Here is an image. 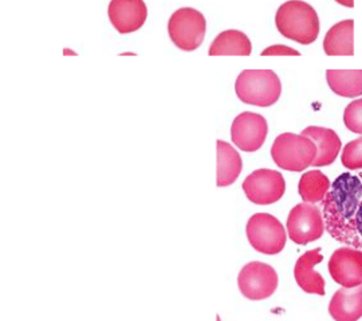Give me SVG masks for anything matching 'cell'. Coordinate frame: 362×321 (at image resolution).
Masks as SVG:
<instances>
[{
    "label": "cell",
    "mask_w": 362,
    "mask_h": 321,
    "mask_svg": "<svg viewBox=\"0 0 362 321\" xmlns=\"http://www.w3.org/2000/svg\"><path fill=\"white\" fill-rule=\"evenodd\" d=\"M322 206L328 234L339 243L362 250V171L339 175Z\"/></svg>",
    "instance_id": "cell-1"
},
{
    "label": "cell",
    "mask_w": 362,
    "mask_h": 321,
    "mask_svg": "<svg viewBox=\"0 0 362 321\" xmlns=\"http://www.w3.org/2000/svg\"><path fill=\"white\" fill-rule=\"evenodd\" d=\"M276 27L285 38L298 44L311 45L318 38L320 21L309 4L302 0H289L278 8Z\"/></svg>",
    "instance_id": "cell-2"
},
{
    "label": "cell",
    "mask_w": 362,
    "mask_h": 321,
    "mask_svg": "<svg viewBox=\"0 0 362 321\" xmlns=\"http://www.w3.org/2000/svg\"><path fill=\"white\" fill-rule=\"evenodd\" d=\"M235 91L248 105L269 107L279 100L281 82L272 70H244L237 78Z\"/></svg>",
    "instance_id": "cell-3"
},
{
    "label": "cell",
    "mask_w": 362,
    "mask_h": 321,
    "mask_svg": "<svg viewBox=\"0 0 362 321\" xmlns=\"http://www.w3.org/2000/svg\"><path fill=\"white\" fill-rule=\"evenodd\" d=\"M317 146L303 134L285 132L276 138L272 147V158L281 169L302 173L313 164Z\"/></svg>",
    "instance_id": "cell-4"
},
{
    "label": "cell",
    "mask_w": 362,
    "mask_h": 321,
    "mask_svg": "<svg viewBox=\"0 0 362 321\" xmlns=\"http://www.w3.org/2000/svg\"><path fill=\"white\" fill-rule=\"evenodd\" d=\"M248 243L255 251L262 255H279L287 242V235L283 223L269 214H255L246 225Z\"/></svg>",
    "instance_id": "cell-5"
},
{
    "label": "cell",
    "mask_w": 362,
    "mask_h": 321,
    "mask_svg": "<svg viewBox=\"0 0 362 321\" xmlns=\"http://www.w3.org/2000/svg\"><path fill=\"white\" fill-rule=\"evenodd\" d=\"M168 31L170 39L179 49L194 52L204 40L206 21L197 9L184 7L171 15Z\"/></svg>",
    "instance_id": "cell-6"
},
{
    "label": "cell",
    "mask_w": 362,
    "mask_h": 321,
    "mask_svg": "<svg viewBox=\"0 0 362 321\" xmlns=\"http://www.w3.org/2000/svg\"><path fill=\"white\" fill-rule=\"evenodd\" d=\"M287 234L298 245H308L324 235L325 220L322 211L311 203H300L289 212Z\"/></svg>",
    "instance_id": "cell-7"
},
{
    "label": "cell",
    "mask_w": 362,
    "mask_h": 321,
    "mask_svg": "<svg viewBox=\"0 0 362 321\" xmlns=\"http://www.w3.org/2000/svg\"><path fill=\"white\" fill-rule=\"evenodd\" d=\"M237 284L244 298L251 301H262L276 292L278 274L275 269L267 263L253 261L243 267Z\"/></svg>",
    "instance_id": "cell-8"
},
{
    "label": "cell",
    "mask_w": 362,
    "mask_h": 321,
    "mask_svg": "<svg viewBox=\"0 0 362 321\" xmlns=\"http://www.w3.org/2000/svg\"><path fill=\"white\" fill-rule=\"evenodd\" d=\"M248 201L257 205H270L283 197L286 182L275 170L259 169L246 177L242 185Z\"/></svg>",
    "instance_id": "cell-9"
},
{
    "label": "cell",
    "mask_w": 362,
    "mask_h": 321,
    "mask_svg": "<svg viewBox=\"0 0 362 321\" xmlns=\"http://www.w3.org/2000/svg\"><path fill=\"white\" fill-rule=\"evenodd\" d=\"M231 141L240 151L257 152L268 134V123L261 114L244 112L235 117L230 129Z\"/></svg>",
    "instance_id": "cell-10"
},
{
    "label": "cell",
    "mask_w": 362,
    "mask_h": 321,
    "mask_svg": "<svg viewBox=\"0 0 362 321\" xmlns=\"http://www.w3.org/2000/svg\"><path fill=\"white\" fill-rule=\"evenodd\" d=\"M328 272L333 281L342 287L360 286L362 285V252L351 246L337 248L330 257Z\"/></svg>",
    "instance_id": "cell-11"
},
{
    "label": "cell",
    "mask_w": 362,
    "mask_h": 321,
    "mask_svg": "<svg viewBox=\"0 0 362 321\" xmlns=\"http://www.w3.org/2000/svg\"><path fill=\"white\" fill-rule=\"evenodd\" d=\"M147 13L144 0H111L108 6V18L121 35L141 29L146 21Z\"/></svg>",
    "instance_id": "cell-12"
},
{
    "label": "cell",
    "mask_w": 362,
    "mask_h": 321,
    "mask_svg": "<svg viewBox=\"0 0 362 321\" xmlns=\"http://www.w3.org/2000/svg\"><path fill=\"white\" fill-rule=\"evenodd\" d=\"M320 252L322 248L317 247L298 257L294 267V278L303 292L324 296L326 281L322 274L315 270V267L324 261Z\"/></svg>",
    "instance_id": "cell-13"
},
{
    "label": "cell",
    "mask_w": 362,
    "mask_h": 321,
    "mask_svg": "<svg viewBox=\"0 0 362 321\" xmlns=\"http://www.w3.org/2000/svg\"><path fill=\"white\" fill-rule=\"evenodd\" d=\"M301 134L309 137L317 146V156L313 167H327L335 162L342 147V141L334 130L322 127H308Z\"/></svg>",
    "instance_id": "cell-14"
},
{
    "label": "cell",
    "mask_w": 362,
    "mask_h": 321,
    "mask_svg": "<svg viewBox=\"0 0 362 321\" xmlns=\"http://www.w3.org/2000/svg\"><path fill=\"white\" fill-rule=\"evenodd\" d=\"M328 313L335 321H358L362 318V285L339 288L328 305Z\"/></svg>",
    "instance_id": "cell-15"
},
{
    "label": "cell",
    "mask_w": 362,
    "mask_h": 321,
    "mask_svg": "<svg viewBox=\"0 0 362 321\" xmlns=\"http://www.w3.org/2000/svg\"><path fill=\"white\" fill-rule=\"evenodd\" d=\"M216 186L228 187L240 177L243 160L240 153L227 141H216Z\"/></svg>",
    "instance_id": "cell-16"
},
{
    "label": "cell",
    "mask_w": 362,
    "mask_h": 321,
    "mask_svg": "<svg viewBox=\"0 0 362 321\" xmlns=\"http://www.w3.org/2000/svg\"><path fill=\"white\" fill-rule=\"evenodd\" d=\"M324 50L328 56H354V21L344 20L330 28L324 39Z\"/></svg>",
    "instance_id": "cell-17"
},
{
    "label": "cell",
    "mask_w": 362,
    "mask_h": 321,
    "mask_svg": "<svg viewBox=\"0 0 362 321\" xmlns=\"http://www.w3.org/2000/svg\"><path fill=\"white\" fill-rule=\"evenodd\" d=\"M251 53V41L238 30H227L220 33L209 49L210 56H250Z\"/></svg>",
    "instance_id": "cell-18"
},
{
    "label": "cell",
    "mask_w": 362,
    "mask_h": 321,
    "mask_svg": "<svg viewBox=\"0 0 362 321\" xmlns=\"http://www.w3.org/2000/svg\"><path fill=\"white\" fill-rule=\"evenodd\" d=\"M326 79L339 96L354 98L362 95V70H327Z\"/></svg>",
    "instance_id": "cell-19"
},
{
    "label": "cell",
    "mask_w": 362,
    "mask_h": 321,
    "mask_svg": "<svg viewBox=\"0 0 362 321\" xmlns=\"http://www.w3.org/2000/svg\"><path fill=\"white\" fill-rule=\"evenodd\" d=\"M330 186L327 175L320 170H311L302 175L298 182V194L305 203H322L329 192Z\"/></svg>",
    "instance_id": "cell-20"
},
{
    "label": "cell",
    "mask_w": 362,
    "mask_h": 321,
    "mask_svg": "<svg viewBox=\"0 0 362 321\" xmlns=\"http://www.w3.org/2000/svg\"><path fill=\"white\" fill-rule=\"evenodd\" d=\"M341 160L344 168L351 171L362 170V137L345 145Z\"/></svg>",
    "instance_id": "cell-21"
},
{
    "label": "cell",
    "mask_w": 362,
    "mask_h": 321,
    "mask_svg": "<svg viewBox=\"0 0 362 321\" xmlns=\"http://www.w3.org/2000/svg\"><path fill=\"white\" fill-rule=\"evenodd\" d=\"M344 124L354 134H362V98L350 103L344 111Z\"/></svg>",
    "instance_id": "cell-22"
},
{
    "label": "cell",
    "mask_w": 362,
    "mask_h": 321,
    "mask_svg": "<svg viewBox=\"0 0 362 321\" xmlns=\"http://www.w3.org/2000/svg\"><path fill=\"white\" fill-rule=\"evenodd\" d=\"M300 52L293 48L287 47L284 45H275V46H270L266 48L261 53V56H300Z\"/></svg>",
    "instance_id": "cell-23"
},
{
    "label": "cell",
    "mask_w": 362,
    "mask_h": 321,
    "mask_svg": "<svg viewBox=\"0 0 362 321\" xmlns=\"http://www.w3.org/2000/svg\"><path fill=\"white\" fill-rule=\"evenodd\" d=\"M336 3H339V5H342L344 7H349V8H354V0H335Z\"/></svg>",
    "instance_id": "cell-24"
}]
</instances>
